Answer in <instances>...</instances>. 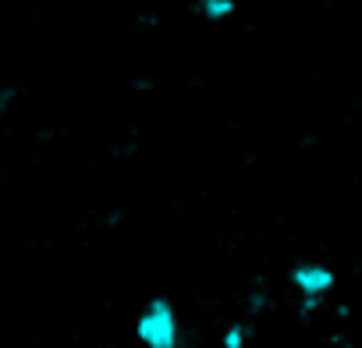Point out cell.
Masks as SVG:
<instances>
[{"label": "cell", "mask_w": 362, "mask_h": 348, "mask_svg": "<svg viewBox=\"0 0 362 348\" xmlns=\"http://www.w3.org/2000/svg\"><path fill=\"white\" fill-rule=\"evenodd\" d=\"M135 337L146 348H181V320L170 298H149L135 320Z\"/></svg>", "instance_id": "6da1fadb"}, {"label": "cell", "mask_w": 362, "mask_h": 348, "mask_svg": "<svg viewBox=\"0 0 362 348\" xmlns=\"http://www.w3.org/2000/svg\"><path fill=\"white\" fill-rule=\"evenodd\" d=\"M334 348H355V344H334Z\"/></svg>", "instance_id": "8992f818"}, {"label": "cell", "mask_w": 362, "mask_h": 348, "mask_svg": "<svg viewBox=\"0 0 362 348\" xmlns=\"http://www.w3.org/2000/svg\"><path fill=\"white\" fill-rule=\"evenodd\" d=\"M288 281H291V288L302 295V298H323V295H330L334 291V270L330 267H323V263H295L291 267V274H288Z\"/></svg>", "instance_id": "7a4b0ae2"}, {"label": "cell", "mask_w": 362, "mask_h": 348, "mask_svg": "<svg viewBox=\"0 0 362 348\" xmlns=\"http://www.w3.org/2000/svg\"><path fill=\"white\" fill-rule=\"evenodd\" d=\"M249 309H252V313H263V309H267V291H252V295H249Z\"/></svg>", "instance_id": "5b68a950"}, {"label": "cell", "mask_w": 362, "mask_h": 348, "mask_svg": "<svg viewBox=\"0 0 362 348\" xmlns=\"http://www.w3.org/2000/svg\"><path fill=\"white\" fill-rule=\"evenodd\" d=\"M0 110H4V100H0Z\"/></svg>", "instance_id": "52a82bcc"}, {"label": "cell", "mask_w": 362, "mask_h": 348, "mask_svg": "<svg viewBox=\"0 0 362 348\" xmlns=\"http://www.w3.org/2000/svg\"><path fill=\"white\" fill-rule=\"evenodd\" d=\"M235 11H238L235 0H199V15H203L206 22H224V18H231Z\"/></svg>", "instance_id": "3957f363"}, {"label": "cell", "mask_w": 362, "mask_h": 348, "mask_svg": "<svg viewBox=\"0 0 362 348\" xmlns=\"http://www.w3.org/2000/svg\"><path fill=\"white\" fill-rule=\"evenodd\" d=\"M245 337H249V327H245V323H231V327L224 330L221 344H224V348H245Z\"/></svg>", "instance_id": "277c9868"}]
</instances>
